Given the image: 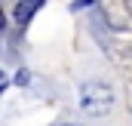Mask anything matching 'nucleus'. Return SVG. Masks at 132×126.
I'll list each match as a JSON object with an SVG mask.
<instances>
[{
	"label": "nucleus",
	"instance_id": "nucleus-6",
	"mask_svg": "<svg viewBox=\"0 0 132 126\" xmlns=\"http://www.w3.org/2000/svg\"><path fill=\"white\" fill-rule=\"evenodd\" d=\"M126 9H129V15H132V0H126Z\"/></svg>",
	"mask_w": 132,
	"mask_h": 126
},
{
	"label": "nucleus",
	"instance_id": "nucleus-2",
	"mask_svg": "<svg viewBox=\"0 0 132 126\" xmlns=\"http://www.w3.org/2000/svg\"><path fill=\"white\" fill-rule=\"evenodd\" d=\"M43 6V0H19V6H15V12H12V19H15V25L19 28H28V22L34 19V12Z\"/></svg>",
	"mask_w": 132,
	"mask_h": 126
},
{
	"label": "nucleus",
	"instance_id": "nucleus-7",
	"mask_svg": "<svg viewBox=\"0 0 132 126\" xmlns=\"http://www.w3.org/2000/svg\"><path fill=\"white\" fill-rule=\"evenodd\" d=\"M62 126H74V123H62Z\"/></svg>",
	"mask_w": 132,
	"mask_h": 126
},
{
	"label": "nucleus",
	"instance_id": "nucleus-5",
	"mask_svg": "<svg viewBox=\"0 0 132 126\" xmlns=\"http://www.w3.org/2000/svg\"><path fill=\"white\" fill-rule=\"evenodd\" d=\"M3 25H6V19H3V9H0V31H3Z\"/></svg>",
	"mask_w": 132,
	"mask_h": 126
},
{
	"label": "nucleus",
	"instance_id": "nucleus-4",
	"mask_svg": "<svg viewBox=\"0 0 132 126\" xmlns=\"http://www.w3.org/2000/svg\"><path fill=\"white\" fill-rule=\"evenodd\" d=\"M92 0H74V9H83V6H89Z\"/></svg>",
	"mask_w": 132,
	"mask_h": 126
},
{
	"label": "nucleus",
	"instance_id": "nucleus-1",
	"mask_svg": "<svg viewBox=\"0 0 132 126\" xmlns=\"http://www.w3.org/2000/svg\"><path fill=\"white\" fill-rule=\"evenodd\" d=\"M111 105H114V92H111L108 83H98V80H95V83H83V86H80V108H83L89 117L108 114Z\"/></svg>",
	"mask_w": 132,
	"mask_h": 126
},
{
	"label": "nucleus",
	"instance_id": "nucleus-3",
	"mask_svg": "<svg viewBox=\"0 0 132 126\" xmlns=\"http://www.w3.org/2000/svg\"><path fill=\"white\" fill-rule=\"evenodd\" d=\"M6 86H9V77H6V74H3V71H0V92H3V89H6Z\"/></svg>",
	"mask_w": 132,
	"mask_h": 126
}]
</instances>
